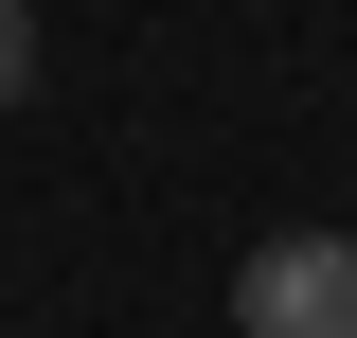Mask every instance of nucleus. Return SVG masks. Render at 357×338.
I'll use <instances>...</instances> for the list:
<instances>
[{"label": "nucleus", "mask_w": 357, "mask_h": 338, "mask_svg": "<svg viewBox=\"0 0 357 338\" xmlns=\"http://www.w3.org/2000/svg\"><path fill=\"white\" fill-rule=\"evenodd\" d=\"M232 338H357V232H268L232 267Z\"/></svg>", "instance_id": "1"}, {"label": "nucleus", "mask_w": 357, "mask_h": 338, "mask_svg": "<svg viewBox=\"0 0 357 338\" xmlns=\"http://www.w3.org/2000/svg\"><path fill=\"white\" fill-rule=\"evenodd\" d=\"M36 89V0H0V107Z\"/></svg>", "instance_id": "2"}]
</instances>
